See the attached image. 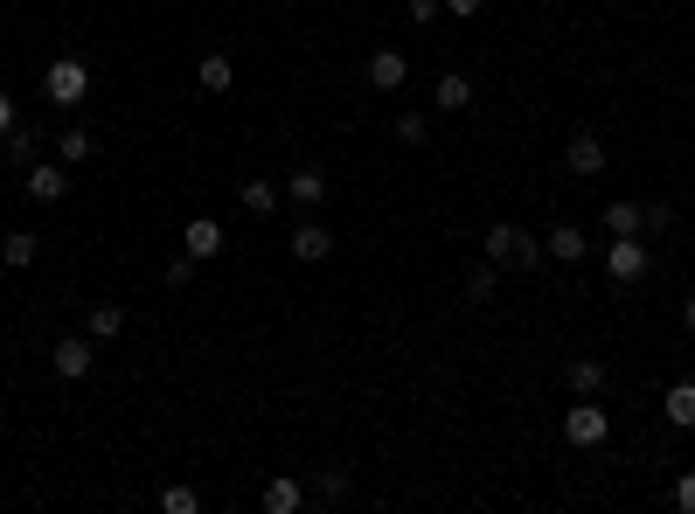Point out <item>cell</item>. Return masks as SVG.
<instances>
[{"mask_svg": "<svg viewBox=\"0 0 695 514\" xmlns=\"http://www.w3.org/2000/svg\"><path fill=\"white\" fill-rule=\"evenodd\" d=\"M536 257H543V244H536L529 230H515V223H494V230H487V264H494V271H501V264L529 271Z\"/></svg>", "mask_w": 695, "mask_h": 514, "instance_id": "obj_1", "label": "cell"}, {"mask_svg": "<svg viewBox=\"0 0 695 514\" xmlns=\"http://www.w3.org/2000/svg\"><path fill=\"white\" fill-rule=\"evenodd\" d=\"M42 91H49V105H84V91H91V70H84L77 56H56V63L42 70Z\"/></svg>", "mask_w": 695, "mask_h": 514, "instance_id": "obj_2", "label": "cell"}, {"mask_svg": "<svg viewBox=\"0 0 695 514\" xmlns=\"http://www.w3.org/2000/svg\"><path fill=\"white\" fill-rule=\"evenodd\" d=\"M91 362H98V348H91V334H63V341L49 348V369H56L63 383H77V376H91Z\"/></svg>", "mask_w": 695, "mask_h": 514, "instance_id": "obj_3", "label": "cell"}, {"mask_svg": "<svg viewBox=\"0 0 695 514\" xmlns=\"http://www.w3.org/2000/svg\"><path fill=\"white\" fill-rule=\"evenodd\" d=\"M647 264H654V257H647V244H633V237H619V244L605 251V271H612L619 285H640V278H647Z\"/></svg>", "mask_w": 695, "mask_h": 514, "instance_id": "obj_4", "label": "cell"}, {"mask_svg": "<svg viewBox=\"0 0 695 514\" xmlns=\"http://www.w3.org/2000/svg\"><path fill=\"white\" fill-rule=\"evenodd\" d=\"M605 431H612V417H605L598 403H577V410L563 417V438H570V445H605Z\"/></svg>", "mask_w": 695, "mask_h": 514, "instance_id": "obj_5", "label": "cell"}, {"mask_svg": "<svg viewBox=\"0 0 695 514\" xmlns=\"http://www.w3.org/2000/svg\"><path fill=\"white\" fill-rule=\"evenodd\" d=\"M181 251L195 257V264H209V257H223V223H209V216H195V223L181 230Z\"/></svg>", "mask_w": 695, "mask_h": 514, "instance_id": "obj_6", "label": "cell"}, {"mask_svg": "<svg viewBox=\"0 0 695 514\" xmlns=\"http://www.w3.org/2000/svg\"><path fill=\"white\" fill-rule=\"evenodd\" d=\"M369 84H376V91H404V84H411V63H404L397 49H376V56H369Z\"/></svg>", "mask_w": 695, "mask_h": 514, "instance_id": "obj_7", "label": "cell"}, {"mask_svg": "<svg viewBox=\"0 0 695 514\" xmlns=\"http://www.w3.org/2000/svg\"><path fill=\"white\" fill-rule=\"evenodd\" d=\"M563 167H570V174H598V167H605V146H598V132H570V146H563Z\"/></svg>", "mask_w": 695, "mask_h": 514, "instance_id": "obj_8", "label": "cell"}, {"mask_svg": "<svg viewBox=\"0 0 695 514\" xmlns=\"http://www.w3.org/2000/svg\"><path fill=\"white\" fill-rule=\"evenodd\" d=\"M21 188H28V202H63L70 174H63V167H28V174H21Z\"/></svg>", "mask_w": 695, "mask_h": 514, "instance_id": "obj_9", "label": "cell"}, {"mask_svg": "<svg viewBox=\"0 0 695 514\" xmlns=\"http://www.w3.org/2000/svg\"><path fill=\"white\" fill-rule=\"evenodd\" d=\"M327 251H334V237H327L320 223H299V230H292V257H299V264H320Z\"/></svg>", "mask_w": 695, "mask_h": 514, "instance_id": "obj_10", "label": "cell"}, {"mask_svg": "<svg viewBox=\"0 0 695 514\" xmlns=\"http://www.w3.org/2000/svg\"><path fill=\"white\" fill-rule=\"evenodd\" d=\"M195 84H202V91H216V98H223V91H230V84H237V63H230V56H223V49H216V56H202V70H195Z\"/></svg>", "mask_w": 695, "mask_h": 514, "instance_id": "obj_11", "label": "cell"}, {"mask_svg": "<svg viewBox=\"0 0 695 514\" xmlns=\"http://www.w3.org/2000/svg\"><path fill=\"white\" fill-rule=\"evenodd\" d=\"M285 195H292V202H306V209H313V202H327V174H320V167H299V174H292V181H285Z\"/></svg>", "mask_w": 695, "mask_h": 514, "instance_id": "obj_12", "label": "cell"}, {"mask_svg": "<svg viewBox=\"0 0 695 514\" xmlns=\"http://www.w3.org/2000/svg\"><path fill=\"white\" fill-rule=\"evenodd\" d=\"M543 251L563 257V264H577V257H584V230H577V223H556L550 237H543Z\"/></svg>", "mask_w": 695, "mask_h": 514, "instance_id": "obj_13", "label": "cell"}, {"mask_svg": "<svg viewBox=\"0 0 695 514\" xmlns=\"http://www.w3.org/2000/svg\"><path fill=\"white\" fill-rule=\"evenodd\" d=\"M563 376H570L577 396H598V389H605V369H598L591 355H570V369H563Z\"/></svg>", "mask_w": 695, "mask_h": 514, "instance_id": "obj_14", "label": "cell"}, {"mask_svg": "<svg viewBox=\"0 0 695 514\" xmlns=\"http://www.w3.org/2000/svg\"><path fill=\"white\" fill-rule=\"evenodd\" d=\"M605 230H612V237H640V230H647V209H633V202H612V209H605Z\"/></svg>", "mask_w": 695, "mask_h": 514, "instance_id": "obj_15", "label": "cell"}, {"mask_svg": "<svg viewBox=\"0 0 695 514\" xmlns=\"http://www.w3.org/2000/svg\"><path fill=\"white\" fill-rule=\"evenodd\" d=\"M91 146H98V139H91V132H84V126L56 132V160H63V167H77V160H91Z\"/></svg>", "mask_w": 695, "mask_h": 514, "instance_id": "obj_16", "label": "cell"}, {"mask_svg": "<svg viewBox=\"0 0 695 514\" xmlns=\"http://www.w3.org/2000/svg\"><path fill=\"white\" fill-rule=\"evenodd\" d=\"M661 410H668V424H682V431H695V383H675V389H668V403H661Z\"/></svg>", "mask_w": 695, "mask_h": 514, "instance_id": "obj_17", "label": "cell"}, {"mask_svg": "<svg viewBox=\"0 0 695 514\" xmlns=\"http://www.w3.org/2000/svg\"><path fill=\"white\" fill-rule=\"evenodd\" d=\"M431 98H438V112H466V105H473V84H466V77H438Z\"/></svg>", "mask_w": 695, "mask_h": 514, "instance_id": "obj_18", "label": "cell"}, {"mask_svg": "<svg viewBox=\"0 0 695 514\" xmlns=\"http://www.w3.org/2000/svg\"><path fill=\"white\" fill-rule=\"evenodd\" d=\"M126 334V306H91V341H119Z\"/></svg>", "mask_w": 695, "mask_h": 514, "instance_id": "obj_19", "label": "cell"}, {"mask_svg": "<svg viewBox=\"0 0 695 514\" xmlns=\"http://www.w3.org/2000/svg\"><path fill=\"white\" fill-rule=\"evenodd\" d=\"M299 501H306V487H299V480H272V487H265V514H292Z\"/></svg>", "mask_w": 695, "mask_h": 514, "instance_id": "obj_20", "label": "cell"}, {"mask_svg": "<svg viewBox=\"0 0 695 514\" xmlns=\"http://www.w3.org/2000/svg\"><path fill=\"white\" fill-rule=\"evenodd\" d=\"M237 195H244V209H251V216H272V209H278V181H244Z\"/></svg>", "mask_w": 695, "mask_h": 514, "instance_id": "obj_21", "label": "cell"}, {"mask_svg": "<svg viewBox=\"0 0 695 514\" xmlns=\"http://www.w3.org/2000/svg\"><path fill=\"white\" fill-rule=\"evenodd\" d=\"M0 264H7V271L35 264V237H28V230H7V244H0Z\"/></svg>", "mask_w": 695, "mask_h": 514, "instance_id": "obj_22", "label": "cell"}, {"mask_svg": "<svg viewBox=\"0 0 695 514\" xmlns=\"http://www.w3.org/2000/svg\"><path fill=\"white\" fill-rule=\"evenodd\" d=\"M160 508L167 514H202V494H195V487H160Z\"/></svg>", "mask_w": 695, "mask_h": 514, "instance_id": "obj_23", "label": "cell"}, {"mask_svg": "<svg viewBox=\"0 0 695 514\" xmlns=\"http://www.w3.org/2000/svg\"><path fill=\"white\" fill-rule=\"evenodd\" d=\"M313 494H320L327 508H334V501H348V473H341V466H327V473L313 480Z\"/></svg>", "mask_w": 695, "mask_h": 514, "instance_id": "obj_24", "label": "cell"}, {"mask_svg": "<svg viewBox=\"0 0 695 514\" xmlns=\"http://www.w3.org/2000/svg\"><path fill=\"white\" fill-rule=\"evenodd\" d=\"M466 299H494V264H473L466 271Z\"/></svg>", "mask_w": 695, "mask_h": 514, "instance_id": "obj_25", "label": "cell"}, {"mask_svg": "<svg viewBox=\"0 0 695 514\" xmlns=\"http://www.w3.org/2000/svg\"><path fill=\"white\" fill-rule=\"evenodd\" d=\"M397 139H404V146H424V139H431V126H424V119H417V112H404V119H397Z\"/></svg>", "mask_w": 695, "mask_h": 514, "instance_id": "obj_26", "label": "cell"}, {"mask_svg": "<svg viewBox=\"0 0 695 514\" xmlns=\"http://www.w3.org/2000/svg\"><path fill=\"white\" fill-rule=\"evenodd\" d=\"M668 501H675V508H682V514H695V473H682V480L668 487Z\"/></svg>", "mask_w": 695, "mask_h": 514, "instance_id": "obj_27", "label": "cell"}, {"mask_svg": "<svg viewBox=\"0 0 695 514\" xmlns=\"http://www.w3.org/2000/svg\"><path fill=\"white\" fill-rule=\"evenodd\" d=\"M7 153H14V167H28V160H35V139L14 126V132H7Z\"/></svg>", "mask_w": 695, "mask_h": 514, "instance_id": "obj_28", "label": "cell"}, {"mask_svg": "<svg viewBox=\"0 0 695 514\" xmlns=\"http://www.w3.org/2000/svg\"><path fill=\"white\" fill-rule=\"evenodd\" d=\"M188 278H195V257L181 251V257H174V264H167V285H174V292H181V285H188Z\"/></svg>", "mask_w": 695, "mask_h": 514, "instance_id": "obj_29", "label": "cell"}, {"mask_svg": "<svg viewBox=\"0 0 695 514\" xmlns=\"http://www.w3.org/2000/svg\"><path fill=\"white\" fill-rule=\"evenodd\" d=\"M445 14H459V21H473V14H480V0H445Z\"/></svg>", "mask_w": 695, "mask_h": 514, "instance_id": "obj_30", "label": "cell"}, {"mask_svg": "<svg viewBox=\"0 0 695 514\" xmlns=\"http://www.w3.org/2000/svg\"><path fill=\"white\" fill-rule=\"evenodd\" d=\"M7 132H14V98L0 91V139H7Z\"/></svg>", "mask_w": 695, "mask_h": 514, "instance_id": "obj_31", "label": "cell"}, {"mask_svg": "<svg viewBox=\"0 0 695 514\" xmlns=\"http://www.w3.org/2000/svg\"><path fill=\"white\" fill-rule=\"evenodd\" d=\"M411 21H438V0H411Z\"/></svg>", "mask_w": 695, "mask_h": 514, "instance_id": "obj_32", "label": "cell"}, {"mask_svg": "<svg viewBox=\"0 0 695 514\" xmlns=\"http://www.w3.org/2000/svg\"><path fill=\"white\" fill-rule=\"evenodd\" d=\"M682 320H689V334H695V299H682Z\"/></svg>", "mask_w": 695, "mask_h": 514, "instance_id": "obj_33", "label": "cell"}]
</instances>
